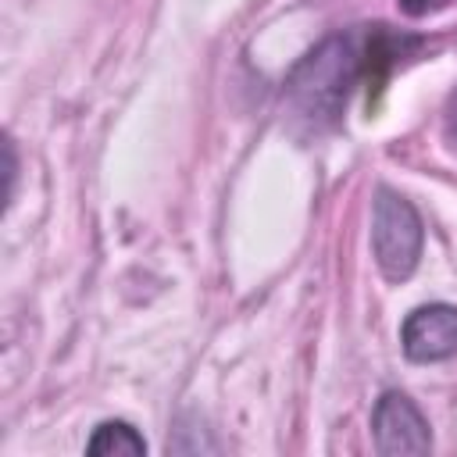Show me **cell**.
<instances>
[{"instance_id": "1", "label": "cell", "mask_w": 457, "mask_h": 457, "mask_svg": "<svg viewBox=\"0 0 457 457\" xmlns=\"http://www.w3.org/2000/svg\"><path fill=\"white\" fill-rule=\"evenodd\" d=\"M407 46H418V39L396 36L386 25H375L371 32L328 36L321 46H314L293 68V75L286 82L289 86V100L307 121L332 125V121H339L350 89L361 79L378 86L389 75V68L400 57H407Z\"/></svg>"}, {"instance_id": "2", "label": "cell", "mask_w": 457, "mask_h": 457, "mask_svg": "<svg viewBox=\"0 0 457 457\" xmlns=\"http://www.w3.org/2000/svg\"><path fill=\"white\" fill-rule=\"evenodd\" d=\"M371 253L389 282L411 278L421 257V218L400 193L378 186L371 207Z\"/></svg>"}, {"instance_id": "3", "label": "cell", "mask_w": 457, "mask_h": 457, "mask_svg": "<svg viewBox=\"0 0 457 457\" xmlns=\"http://www.w3.org/2000/svg\"><path fill=\"white\" fill-rule=\"evenodd\" d=\"M371 432H375L378 453H428L432 450L425 414L400 389H389L378 396L375 414H371Z\"/></svg>"}, {"instance_id": "4", "label": "cell", "mask_w": 457, "mask_h": 457, "mask_svg": "<svg viewBox=\"0 0 457 457\" xmlns=\"http://www.w3.org/2000/svg\"><path fill=\"white\" fill-rule=\"evenodd\" d=\"M400 346L407 361L432 364L457 353V307L453 303H425L414 307L400 325Z\"/></svg>"}, {"instance_id": "5", "label": "cell", "mask_w": 457, "mask_h": 457, "mask_svg": "<svg viewBox=\"0 0 457 457\" xmlns=\"http://www.w3.org/2000/svg\"><path fill=\"white\" fill-rule=\"evenodd\" d=\"M86 453L107 457V453H146V439L129 425V421H100L86 443Z\"/></svg>"}, {"instance_id": "6", "label": "cell", "mask_w": 457, "mask_h": 457, "mask_svg": "<svg viewBox=\"0 0 457 457\" xmlns=\"http://www.w3.org/2000/svg\"><path fill=\"white\" fill-rule=\"evenodd\" d=\"M396 4H400V11H403V14L421 18V14H436V11L450 7L453 0H396Z\"/></svg>"}, {"instance_id": "7", "label": "cell", "mask_w": 457, "mask_h": 457, "mask_svg": "<svg viewBox=\"0 0 457 457\" xmlns=\"http://www.w3.org/2000/svg\"><path fill=\"white\" fill-rule=\"evenodd\" d=\"M446 125H450V132L457 136V93H453V100H450V107H446Z\"/></svg>"}]
</instances>
